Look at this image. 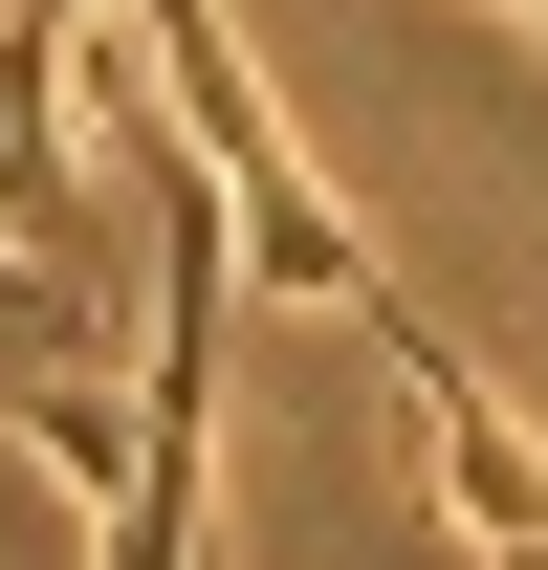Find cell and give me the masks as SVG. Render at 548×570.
Masks as SVG:
<instances>
[{"label":"cell","instance_id":"1","mask_svg":"<svg viewBox=\"0 0 548 570\" xmlns=\"http://www.w3.org/2000/svg\"><path fill=\"white\" fill-rule=\"evenodd\" d=\"M133 45H154V88H176L198 176L242 198V285H264V307H351V330H373V307H395V264H373V219H351L330 176H307V132L264 110L242 22H219V0H133Z\"/></svg>","mask_w":548,"mask_h":570}]
</instances>
